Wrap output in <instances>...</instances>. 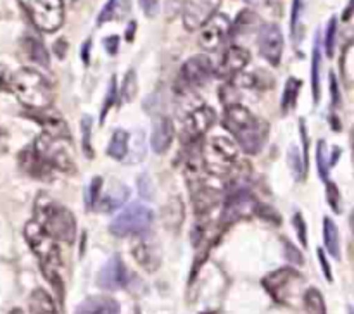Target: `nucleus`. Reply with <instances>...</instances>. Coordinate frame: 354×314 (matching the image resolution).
<instances>
[{
	"instance_id": "nucleus-1",
	"label": "nucleus",
	"mask_w": 354,
	"mask_h": 314,
	"mask_svg": "<svg viewBox=\"0 0 354 314\" xmlns=\"http://www.w3.org/2000/svg\"><path fill=\"white\" fill-rule=\"evenodd\" d=\"M223 126L248 154H258L268 138V124L241 104L225 107Z\"/></svg>"
},
{
	"instance_id": "nucleus-2",
	"label": "nucleus",
	"mask_w": 354,
	"mask_h": 314,
	"mask_svg": "<svg viewBox=\"0 0 354 314\" xmlns=\"http://www.w3.org/2000/svg\"><path fill=\"white\" fill-rule=\"evenodd\" d=\"M24 238H26L28 245L33 251V254L37 255L44 276L48 279L52 288L57 292L59 299L62 300V293H64V285H62L61 278L62 259L61 251L57 247V240L54 237H50L40 226V223H37L35 219L28 221L26 226H24Z\"/></svg>"
},
{
	"instance_id": "nucleus-3",
	"label": "nucleus",
	"mask_w": 354,
	"mask_h": 314,
	"mask_svg": "<svg viewBox=\"0 0 354 314\" xmlns=\"http://www.w3.org/2000/svg\"><path fill=\"white\" fill-rule=\"evenodd\" d=\"M37 223L47 231L50 237L61 242H75L76 237V221L71 210L66 209L59 202L47 195V193H40L35 200V217Z\"/></svg>"
},
{
	"instance_id": "nucleus-4",
	"label": "nucleus",
	"mask_w": 354,
	"mask_h": 314,
	"mask_svg": "<svg viewBox=\"0 0 354 314\" xmlns=\"http://www.w3.org/2000/svg\"><path fill=\"white\" fill-rule=\"evenodd\" d=\"M12 93L30 110L47 109L52 104V88L44 75L31 68L14 72Z\"/></svg>"
},
{
	"instance_id": "nucleus-5",
	"label": "nucleus",
	"mask_w": 354,
	"mask_h": 314,
	"mask_svg": "<svg viewBox=\"0 0 354 314\" xmlns=\"http://www.w3.org/2000/svg\"><path fill=\"white\" fill-rule=\"evenodd\" d=\"M237 154L239 148L235 141L221 135L207 138L201 144V159H203L204 169L216 176H225L234 169Z\"/></svg>"
},
{
	"instance_id": "nucleus-6",
	"label": "nucleus",
	"mask_w": 354,
	"mask_h": 314,
	"mask_svg": "<svg viewBox=\"0 0 354 314\" xmlns=\"http://www.w3.org/2000/svg\"><path fill=\"white\" fill-rule=\"evenodd\" d=\"M154 214L144 204H131L121 210L111 223L109 231L114 237H137L151 228Z\"/></svg>"
},
{
	"instance_id": "nucleus-7",
	"label": "nucleus",
	"mask_w": 354,
	"mask_h": 314,
	"mask_svg": "<svg viewBox=\"0 0 354 314\" xmlns=\"http://www.w3.org/2000/svg\"><path fill=\"white\" fill-rule=\"evenodd\" d=\"M33 148L50 168L64 173L75 169V161H73L71 152L68 150V140L66 138L54 137V135L44 131L33 141Z\"/></svg>"
},
{
	"instance_id": "nucleus-8",
	"label": "nucleus",
	"mask_w": 354,
	"mask_h": 314,
	"mask_svg": "<svg viewBox=\"0 0 354 314\" xmlns=\"http://www.w3.org/2000/svg\"><path fill=\"white\" fill-rule=\"evenodd\" d=\"M301 283H303V276L294 268H280L263 278V286L266 292L277 302L286 304V306L294 302V297L299 293Z\"/></svg>"
},
{
	"instance_id": "nucleus-9",
	"label": "nucleus",
	"mask_w": 354,
	"mask_h": 314,
	"mask_svg": "<svg viewBox=\"0 0 354 314\" xmlns=\"http://www.w3.org/2000/svg\"><path fill=\"white\" fill-rule=\"evenodd\" d=\"M213 62L206 55H196L190 57L185 64L182 66L176 78V92L182 95H190L196 88H201L204 83L209 81L213 76Z\"/></svg>"
},
{
	"instance_id": "nucleus-10",
	"label": "nucleus",
	"mask_w": 354,
	"mask_h": 314,
	"mask_svg": "<svg viewBox=\"0 0 354 314\" xmlns=\"http://www.w3.org/2000/svg\"><path fill=\"white\" fill-rule=\"evenodd\" d=\"M28 12L35 26L44 33H54L64 23L62 0H28Z\"/></svg>"
},
{
	"instance_id": "nucleus-11",
	"label": "nucleus",
	"mask_w": 354,
	"mask_h": 314,
	"mask_svg": "<svg viewBox=\"0 0 354 314\" xmlns=\"http://www.w3.org/2000/svg\"><path fill=\"white\" fill-rule=\"evenodd\" d=\"M259 210H261V204L252 197V193L244 186H237L234 192L228 193L221 221H223V224H232L239 219H245V217L259 214Z\"/></svg>"
},
{
	"instance_id": "nucleus-12",
	"label": "nucleus",
	"mask_w": 354,
	"mask_h": 314,
	"mask_svg": "<svg viewBox=\"0 0 354 314\" xmlns=\"http://www.w3.org/2000/svg\"><path fill=\"white\" fill-rule=\"evenodd\" d=\"M232 35V21L227 14L216 12L201 26L199 45L206 52H216L227 43Z\"/></svg>"
},
{
	"instance_id": "nucleus-13",
	"label": "nucleus",
	"mask_w": 354,
	"mask_h": 314,
	"mask_svg": "<svg viewBox=\"0 0 354 314\" xmlns=\"http://www.w3.org/2000/svg\"><path fill=\"white\" fill-rule=\"evenodd\" d=\"M258 45L263 59H266L272 66L280 64L283 52V35L277 24L266 23L259 28Z\"/></svg>"
},
{
	"instance_id": "nucleus-14",
	"label": "nucleus",
	"mask_w": 354,
	"mask_h": 314,
	"mask_svg": "<svg viewBox=\"0 0 354 314\" xmlns=\"http://www.w3.org/2000/svg\"><path fill=\"white\" fill-rule=\"evenodd\" d=\"M216 121V114L211 107L201 106L197 109H194L190 112V116L187 117L185 123H183V140L185 144H196V141H201L203 135L209 130L211 126Z\"/></svg>"
},
{
	"instance_id": "nucleus-15",
	"label": "nucleus",
	"mask_w": 354,
	"mask_h": 314,
	"mask_svg": "<svg viewBox=\"0 0 354 314\" xmlns=\"http://www.w3.org/2000/svg\"><path fill=\"white\" fill-rule=\"evenodd\" d=\"M220 3L221 0H187L183 9V26L189 31L201 30V26L216 14Z\"/></svg>"
},
{
	"instance_id": "nucleus-16",
	"label": "nucleus",
	"mask_w": 354,
	"mask_h": 314,
	"mask_svg": "<svg viewBox=\"0 0 354 314\" xmlns=\"http://www.w3.org/2000/svg\"><path fill=\"white\" fill-rule=\"evenodd\" d=\"M249 61H251V54H249L248 48L241 47V45H232L225 50L220 66L216 69V75L220 78H235L237 75H241V71H244Z\"/></svg>"
},
{
	"instance_id": "nucleus-17",
	"label": "nucleus",
	"mask_w": 354,
	"mask_h": 314,
	"mask_svg": "<svg viewBox=\"0 0 354 314\" xmlns=\"http://www.w3.org/2000/svg\"><path fill=\"white\" fill-rule=\"evenodd\" d=\"M97 285L104 290H118L127 285V268L120 255H113L97 276Z\"/></svg>"
},
{
	"instance_id": "nucleus-18",
	"label": "nucleus",
	"mask_w": 354,
	"mask_h": 314,
	"mask_svg": "<svg viewBox=\"0 0 354 314\" xmlns=\"http://www.w3.org/2000/svg\"><path fill=\"white\" fill-rule=\"evenodd\" d=\"M133 257L137 259L138 264L147 271H156L161 264V248L158 242L149 240V238H140L133 245Z\"/></svg>"
},
{
	"instance_id": "nucleus-19",
	"label": "nucleus",
	"mask_w": 354,
	"mask_h": 314,
	"mask_svg": "<svg viewBox=\"0 0 354 314\" xmlns=\"http://www.w3.org/2000/svg\"><path fill=\"white\" fill-rule=\"evenodd\" d=\"M47 109L31 110L30 116L33 117L38 124H41L45 133H50L54 135V137H61V138H66V140H69V130L66 121L62 119L55 110H47Z\"/></svg>"
},
{
	"instance_id": "nucleus-20",
	"label": "nucleus",
	"mask_w": 354,
	"mask_h": 314,
	"mask_svg": "<svg viewBox=\"0 0 354 314\" xmlns=\"http://www.w3.org/2000/svg\"><path fill=\"white\" fill-rule=\"evenodd\" d=\"M19 166L23 168V171H26L30 176H35V178H47V176L54 171V168H50V166L35 152L33 147H28L21 152Z\"/></svg>"
},
{
	"instance_id": "nucleus-21",
	"label": "nucleus",
	"mask_w": 354,
	"mask_h": 314,
	"mask_svg": "<svg viewBox=\"0 0 354 314\" xmlns=\"http://www.w3.org/2000/svg\"><path fill=\"white\" fill-rule=\"evenodd\" d=\"M173 137H175V126H173V121L169 117H161L159 121H156L151 137L152 150L158 152V154L166 152L171 145Z\"/></svg>"
},
{
	"instance_id": "nucleus-22",
	"label": "nucleus",
	"mask_w": 354,
	"mask_h": 314,
	"mask_svg": "<svg viewBox=\"0 0 354 314\" xmlns=\"http://www.w3.org/2000/svg\"><path fill=\"white\" fill-rule=\"evenodd\" d=\"M128 195H130V190L124 185H113L107 192H100L99 200H97V209L102 210V213H113V210L120 209L124 202H127Z\"/></svg>"
},
{
	"instance_id": "nucleus-23",
	"label": "nucleus",
	"mask_w": 354,
	"mask_h": 314,
	"mask_svg": "<svg viewBox=\"0 0 354 314\" xmlns=\"http://www.w3.org/2000/svg\"><path fill=\"white\" fill-rule=\"evenodd\" d=\"M120 313V306L114 299L109 297H90L85 302H82L76 309L75 314H118Z\"/></svg>"
},
{
	"instance_id": "nucleus-24",
	"label": "nucleus",
	"mask_w": 354,
	"mask_h": 314,
	"mask_svg": "<svg viewBox=\"0 0 354 314\" xmlns=\"http://www.w3.org/2000/svg\"><path fill=\"white\" fill-rule=\"evenodd\" d=\"M185 217V209L180 197H171L162 207V221L169 230H178Z\"/></svg>"
},
{
	"instance_id": "nucleus-25",
	"label": "nucleus",
	"mask_w": 354,
	"mask_h": 314,
	"mask_svg": "<svg viewBox=\"0 0 354 314\" xmlns=\"http://www.w3.org/2000/svg\"><path fill=\"white\" fill-rule=\"evenodd\" d=\"M28 307H30V314H57L54 299L44 288H37L31 292Z\"/></svg>"
},
{
	"instance_id": "nucleus-26",
	"label": "nucleus",
	"mask_w": 354,
	"mask_h": 314,
	"mask_svg": "<svg viewBox=\"0 0 354 314\" xmlns=\"http://www.w3.org/2000/svg\"><path fill=\"white\" fill-rule=\"evenodd\" d=\"M320 68H322V38L317 33L313 43V55H311V92H313L315 104L320 102Z\"/></svg>"
},
{
	"instance_id": "nucleus-27",
	"label": "nucleus",
	"mask_w": 354,
	"mask_h": 314,
	"mask_svg": "<svg viewBox=\"0 0 354 314\" xmlns=\"http://www.w3.org/2000/svg\"><path fill=\"white\" fill-rule=\"evenodd\" d=\"M128 147H130V133L123 130H116L111 137L107 155L116 159V161H124L128 155Z\"/></svg>"
},
{
	"instance_id": "nucleus-28",
	"label": "nucleus",
	"mask_w": 354,
	"mask_h": 314,
	"mask_svg": "<svg viewBox=\"0 0 354 314\" xmlns=\"http://www.w3.org/2000/svg\"><path fill=\"white\" fill-rule=\"evenodd\" d=\"M324 242L328 254L334 259H341V240H339V230L334 219L325 217L324 219Z\"/></svg>"
},
{
	"instance_id": "nucleus-29",
	"label": "nucleus",
	"mask_w": 354,
	"mask_h": 314,
	"mask_svg": "<svg viewBox=\"0 0 354 314\" xmlns=\"http://www.w3.org/2000/svg\"><path fill=\"white\" fill-rule=\"evenodd\" d=\"M301 86H303V83H301L297 78H289L286 81V88H283V93H282V102H280L283 114L290 112V110L296 107Z\"/></svg>"
},
{
	"instance_id": "nucleus-30",
	"label": "nucleus",
	"mask_w": 354,
	"mask_h": 314,
	"mask_svg": "<svg viewBox=\"0 0 354 314\" xmlns=\"http://www.w3.org/2000/svg\"><path fill=\"white\" fill-rule=\"evenodd\" d=\"M303 304L308 314H327L325 299L318 288H308L303 293Z\"/></svg>"
},
{
	"instance_id": "nucleus-31",
	"label": "nucleus",
	"mask_w": 354,
	"mask_h": 314,
	"mask_svg": "<svg viewBox=\"0 0 354 314\" xmlns=\"http://www.w3.org/2000/svg\"><path fill=\"white\" fill-rule=\"evenodd\" d=\"M24 50H26L28 57H30L31 61L38 62V64L41 66H48V54L40 40H37L35 37H28L26 40H24Z\"/></svg>"
},
{
	"instance_id": "nucleus-32",
	"label": "nucleus",
	"mask_w": 354,
	"mask_h": 314,
	"mask_svg": "<svg viewBox=\"0 0 354 314\" xmlns=\"http://www.w3.org/2000/svg\"><path fill=\"white\" fill-rule=\"evenodd\" d=\"M145 154V137L144 131H135L130 137V147H128V155H131L127 162H138L144 159Z\"/></svg>"
},
{
	"instance_id": "nucleus-33",
	"label": "nucleus",
	"mask_w": 354,
	"mask_h": 314,
	"mask_svg": "<svg viewBox=\"0 0 354 314\" xmlns=\"http://www.w3.org/2000/svg\"><path fill=\"white\" fill-rule=\"evenodd\" d=\"M258 24V16L251 10H244V12L239 14L237 21L232 24V35H242L248 30H252V28Z\"/></svg>"
},
{
	"instance_id": "nucleus-34",
	"label": "nucleus",
	"mask_w": 354,
	"mask_h": 314,
	"mask_svg": "<svg viewBox=\"0 0 354 314\" xmlns=\"http://www.w3.org/2000/svg\"><path fill=\"white\" fill-rule=\"evenodd\" d=\"M138 92V81L135 71H128L127 76L123 79V85H121V100L124 104L133 102V99L137 97Z\"/></svg>"
},
{
	"instance_id": "nucleus-35",
	"label": "nucleus",
	"mask_w": 354,
	"mask_h": 314,
	"mask_svg": "<svg viewBox=\"0 0 354 314\" xmlns=\"http://www.w3.org/2000/svg\"><path fill=\"white\" fill-rule=\"evenodd\" d=\"M317 166H318V173H320L322 179L327 181L328 179V169H330L332 161L328 157V148L325 140L318 141V147H317Z\"/></svg>"
},
{
	"instance_id": "nucleus-36",
	"label": "nucleus",
	"mask_w": 354,
	"mask_h": 314,
	"mask_svg": "<svg viewBox=\"0 0 354 314\" xmlns=\"http://www.w3.org/2000/svg\"><path fill=\"white\" fill-rule=\"evenodd\" d=\"M80 126H82V147H83V152H85V155L88 159L93 157V150H92V141H90V138H92V117L90 116H83L82 117V123H80Z\"/></svg>"
},
{
	"instance_id": "nucleus-37",
	"label": "nucleus",
	"mask_w": 354,
	"mask_h": 314,
	"mask_svg": "<svg viewBox=\"0 0 354 314\" xmlns=\"http://www.w3.org/2000/svg\"><path fill=\"white\" fill-rule=\"evenodd\" d=\"M335 38H337V19H335V17H332L327 24V33H325V41H324L325 52H327L328 57H332V55H334Z\"/></svg>"
},
{
	"instance_id": "nucleus-38",
	"label": "nucleus",
	"mask_w": 354,
	"mask_h": 314,
	"mask_svg": "<svg viewBox=\"0 0 354 314\" xmlns=\"http://www.w3.org/2000/svg\"><path fill=\"white\" fill-rule=\"evenodd\" d=\"M303 16V0H294L292 12H290V33L294 40H299V21Z\"/></svg>"
},
{
	"instance_id": "nucleus-39",
	"label": "nucleus",
	"mask_w": 354,
	"mask_h": 314,
	"mask_svg": "<svg viewBox=\"0 0 354 314\" xmlns=\"http://www.w3.org/2000/svg\"><path fill=\"white\" fill-rule=\"evenodd\" d=\"M289 168L292 169L294 176H296L297 179L304 178V175H306V169H304V161H303V157L299 155V152H297L296 147H292L289 150Z\"/></svg>"
},
{
	"instance_id": "nucleus-40",
	"label": "nucleus",
	"mask_w": 354,
	"mask_h": 314,
	"mask_svg": "<svg viewBox=\"0 0 354 314\" xmlns=\"http://www.w3.org/2000/svg\"><path fill=\"white\" fill-rule=\"evenodd\" d=\"M218 95H220V100L223 102L225 107L239 104V92H237V86H235L234 81L228 83V85H225V86H221L220 92H218Z\"/></svg>"
},
{
	"instance_id": "nucleus-41",
	"label": "nucleus",
	"mask_w": 354,
	"mask_h": 314,
	"mask_svg": "<svg viewBox=\"0 0 354 314\" xmlns=\"http://www.w3.org/2000/svg\"><path fill=\"white\" fill-rule=\"evenodd\" d=\"M327 200L334 213H341V192H339L337 185L330 179H327Z\"/></svg>"
},
{
	"instance_id": "nucleus-42",
	"label": "nucleus",
	"mask_w": 354,
	"mask_h": 314,
	"mask_svg": "<svg viewBox=\"0 0 354 314\" xmlns=\"http://www.w3.org/2000/svg\"><path fill=\"white\" fill-rule=\"evenodd\" d=\"M292 223H294V228H296L297 238H299V242L303 244V247L306 248L308 247V228H306V221H304L303 214L301 213L294 214Z\"/></svg>"
},
{
	"instance_id": "nucleus-43",
	"label": "nucleus",
	"mask_w": 354,
	"mask_h": 314,
	"mask_svg": "<svg viewBox=\"0 0 354 314\" xmlns=\"http://www.w3.org/2000/svg\"><path fill=\"white\" fill-rule=\"evenodd\" d=\"M100 192H102V178L97 176V178L92 179L88 186V193H86V202H88V207H95L97 200H99Z\"/></svg>"
},
{
	"instance_id": "nucleus-44",
	"label": "nucleus",
	"mask_w": 354,
	"mask_h": 314,
	"mask_svg": "<svg viewBox=\"0 0 354 314\" xmlns=\"http://www.w3.org/2000/svg\"><path fill=\"white\" fill-rule=\"evenodd\" d=\"M114 99H116V78H111L109 81V88H107L106 93V99H104V106H102V114H100V121L106 119V114L107 110L111 109V106L114 104Z\"/></svg>"
},
{
	"instance_id": "nucleus-45",
	"label": "nucleus",
	"mask_w": 354,
	"mask_h": 314,
	"mask_svg": "<svg viewBox=\"0 0 354 314\" xmlns=\"http://www.w3.org/2000/svg\"><path fill=\"white\" fill-rule=\"evenodd\" d=\"M283 248H286V257L289 259V262H292V264H297V266L303 264L304 262L303 254H301V251L292 244V242L283 240Z\"/></svg>"
},
{
	"instance_id": "nucleus-46",
	"label": "nucleus",
	"mask_w": 354,
	"mask_h": 314,
	"mask_svg": "<svg viewBox=\"0 0 354 314\" xmlns=\"http://www.w3.org/2000/svg\"><path fill=\"white\" fill-rule=\"evenodd\" d=\"M187 6V0H166L165 12L168 19H175L180 12H183Z\"/></svg>"
},
{
	"instance_id": "nucleus-47",
	"label": "nucleus",
	"mask_w": 354,
	"mask_h": 314,
	"mask_svg": "<svg viewBox=\"0 0 354 314\" xmlns=\"http://www.w3.org/2000/svg\"><path fill=\"white\" fill-rule=\"evenodd\" d=\"M14 72L7 66L0 64V92H12Z\"/></svg>"
},
{
	"instance_id": "nucleus-48",
	"label": "nucleus",
	"mask_w": 354,
	"mask_h": 314,
	"mask_svg": "<svg viewBox=\"0 0 354 314\" xmlns=\"http://www.w3.org/2000/svg\"><path fill=\"white\" fill-rule=\"evenodd\" d=\"M299 128H301V138H303V145H304V154H303V161H304V169H308V162H310V137H308V128H306V121L301 119L299 121Z\"/></svg>"
},
{
	"instance_id": "nucleus-49",
	"label": "nucleus",
	"mask_w": 354,
	"mask_h": 314,
	"mask_svg": "<svg viewBox=\"0 0 354 314\" xmlns=\"http://www.w3.org/2000/svg\"><path fill=\"white\" fill-rule=\"evenodd\" d=\"M138 3L147 17H156L159 14V7H161L159 0H138Z\"/></svg>"
},
{
	"instance_id": "nucleus-50",
	"label": "nucleus",
	"mask_w": 354,
	"mask_h": 314,
	"mask_svg": "<svg viewBox=\"0 0 354 314\" xmlns=\"http://www.w3.org/2000/svg\"><path fill=\"white\" fill-rule=\"evenodd\" d=\"M151 178H149L147 175H142L140 178H138V188H140V195L144 197V199H152V185H151Z\"/></svg>"
},
{
	"instance_id": "nucleus-51",
	"label": "nucleus",
	"mask_w": 354,
	"mask_h": 314,
	"mask_svg": "<svg viewBox=\"0 0 354 314\" xmlns=\"http://www.w3.org/2000/svg\"><path fill=\"white\" fill-rule=\"evenodd\" d=\"M317 252H318V259H320L322 269H324L325 278H327V282H332V269H330V264H328V261H327V255H325V252L322 251V248H318Z\"/></svg>"
},
{
	"instance_id": "nucleus-52",
	"label": "nucleus",
	"mask_w": 354,
	"mask_h": 314,
	"mask_svg": "<svg viewBox=\"0 0 354 314\" xmlns=\"http://www.w3.org/2000/svg\"><path fill=\"white\" fill-rule=\"evenodd\" d=\"M330 90H332V102H334V106H339V104H341V93H339V85H337V79H335V75H330Z\"/></svg>"
},
{
	"instance_id": "nucleus-53",
	"label": "nucleus",
	"mask_w": 354,
	"mask_h": 314,
	"mask_svg": "<svg viewBox=\"0 0 354 314\" xmlns=\"http://www.w3.org/2000/svg\"><path fill=\"white\" fill-rule=\"evenodd\" d=\"M114 6H116V0H109V2H107V6L104 7V10H102V12H100V17H99V23L100 24H102L104 21L111 19V16H113Z\"/></svg>"
},
{
	"instance_id": "nucleus-54",
	"label": "nucleus",
	"mask_w": 354,
	"mask_h": 314,
	"mask_svg": "<svg viewBox=\"0 0 354 314\" xmlns=\"http://www.w3.org/2000/svg\"><path fill=\"white\" fill-rule=\"evenodd\" d=\"M118 37H111L109 40H106V48H107V52H109V54H114V52L118 50Z\"/></svg>"
},
{
	"instance_id": "nucleus-55",
	"label": "nucleus",
	"mask_w": 354,
	"mask_h": 314,
	"mask_svg": "<svg viewBox=\"0 0 354 314\" xmlns=\"http://www.w3.org/2000/svg\"><path fill=\"white\" fill-rule=\"evenodd\" d=\"M88 50H90V40L85 41V45H83V52H82V59L83 62H88Z\"/></svg>"
},
{
	"instance_id": "nucleus-56",
	"label": "nucleus",
	"mask_w": 354,
	"mask_h": 314,
	"mask_svg": "<svg viewBox=\"0 0 354 314\" xmlns=\"http://www.w3.org/2000/svg\"><path fill=\"white\" fill-rule=\"evenodd\" d=\"M353 14H354V0H349L348 9L344 10V19H349V17H351Z\"/></svg>"
},
{
	"instance_id": "nucleus-57",
	"label": "nucleus",
	"mask_w": 354,
	"mask_h": 314,
	"mask_svg": "<svg viewBox=\"0 0 354 314\" xmlns=\"http://www.w3.org/2000/svg\"><path fill=\"white\" fill-rule=\"evenodd\" d=\"M9 314H24V313L21 309H12Z\"/></svg>"
},
{
	"instance_id": "nucleus-58",
	"label": "nucleus",
	"mask_w": 354,
	"mask_h": 314,
	"mask_svg": "<svg viewBox=\"0 0 354 314\" xmlns=\"http://www.w3.org/2000/svg\"><path fill=\"white\" fill-rule=\"evenodd\" d=\"M351 228H353V231H354V210L351 213Z\"/></svg>"
},
{
	"instance_id": "nucleus-59",
	"label": "nucleus",
	"mask_w": 354,
	"mask_h": 314,
	"mask_svg": "<svg viewBox=\"0 0 354 314\" xmlns=\"http://www.w3.org/2000/svg\"><path fill=\"white\" fill-rule=\"evenodd\" d=\"M201 314H213V313H201Z\"/></svg>"
}]
</instances>
